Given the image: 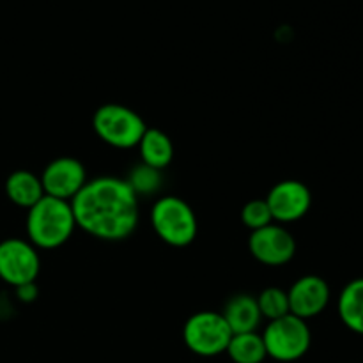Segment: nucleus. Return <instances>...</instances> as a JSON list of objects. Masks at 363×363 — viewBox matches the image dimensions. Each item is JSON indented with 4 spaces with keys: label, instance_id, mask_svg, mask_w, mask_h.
Wrapping results in <instances>:
<instances>
[{
    "label": "nucleus",
    "instance_id": "f03ea898",
    "mask_svg": "<svg viewBox=\"0 0 363 363\" xmlns=\"http://www.w3.org/2000/svg\"><path fill=\"white\" fill-rule=\"evenodd\" d=\"M27 236L35 248L53 250L69 241L77 229L71 202L45 197L27 209Z\"/></svg>",
    "mask_w": 363,
    "mask_h": 363
},
{
    "label": "nucleus",
    "instance_id": "39448f33",
    "mask_svg": "<svg viewBox=\"0 0 363 363\" xmlns=\"http://www.w3.org/2000/svg\"><path fill=\"white\" fill-rule=\"evenodd\" d=\"M266 354L277 362H296L308 353L312 344V332L305 319L287 314L269 321L262 332Z\"/></svg>",
    "mask_w": 363,
    "mask_h": 363
},
{
    "label": "nucleus",
    "instance_id": "6ab92c4d",
    "mask_svg": "<svg viewBox=\"0 0 363 363\" xmlns=\"http://www.w3.org/2000/svg\"><path fill=\"white\" fill-rule=\"evenodd\" d=\"M241 222H243L245 227H248L252 233L273 223L272 211H269L264 199H255V201L247 202V204L243 206V209H241Z\"/></svg>",
    "mask_w": 363,
    "mask_h": 363
},
{
    "label": "nucleus",
    "instance_id": "9d476101",
    "mask_svg": "<svg viewBox=\"0 0 363 363\" xmlns=\"http://www.w3.org/2000/svg\"><path fill=\"white\" fill-rule=\"evenodd\" d=\"M272 211L273 222L291 223L303 218L312 206V194L301 181H280L264 199Z\"/></svg>",
    "mask_w": 363,
    "mask_h": 363
},
{
    "label": "nucleus",
    "instance_id": "2eb2a0df",
    "mask_svg": "<svg viewBox=\"0 0 363 363\" xmlns=\"http://www.w3.org/2000/svg\"><path fill=\"white\" fill-rule=\"evenodd\" d=\"M144 165L152 167L156 170H163L170 165L174 158V145L169 135L158 128H147L137 145Z\"/></svg>",
    "mask_w": 363,
    "mask_h": 363
},
{
    "label": "nucleus",
    "instance_id": "f257e3e1",
    "mask_svg": "<svg viewBox=\"0 0 363 363\" xmlns=\"http://www.w3.org/2000/svg\"><path fill=\"white\" fill-rule=\"evenodd\" d=\"M77 227L103 241H123L138 225V197L126 179L96 177L71 201Z\"/></svg>",
    "mask_w": 363,
    "mask_h": 363
},
{
    "label": "nucleus",
    "instance_id": "f3484780",
    "mask_svg": "<svg viewBox=\"0 0 363 363\" xmlns=\"http://www.w3.org/2000/svg\"><path fill=\"white\" fill-rule=\"evenodd\" d=\"M257 305L261 315L268 321H275V319L291 314L287 291L279 289V287H268V289L262 291L257 298Z\"/></svg>",
    "mask_w": 363,
    "mask_h": 363
},
{
    "label": "nucleus",
    "instance_id": "a211bd4d",
    "mask_svg": "<svg viewBox=\"0 0 363 363\" xmlns=\"http://www.w3.org/2000/svg\"><path fill=\"white\" fill-rule=\"evenodd\" d=\"M126 181L137 197L155 195L162 186V170H156L152 167L140 163V165L131 170L130 177Z\"/></svg>",
    "mask_w": 363,
    "mask_h": 363
},
{
    "label": "nucleus",
    "instance_id": "20e7f679",
    "mask_svg": "<svg viewBox=\"0 0 363 363\" xmlns=\"http://www.w3.org/2000/svg\"><path fill=\"white\" fill-rule=\"evenodd\" d=\"M92 128L99 140L116 149L137 147L147 130L144 119L135 110L119 103L99 106L92 117Z\"/></svg>",
    "mask_w": 363,
    "mask_h": 363
},
{
    "label": "nucleus",
    "instance_id": "ddd939ff",
    "mask_svg": "<svg viewBox=\"0 0 363 363\" xmlns=\"http://www.w3.org/2000/svg\"><path fill=\"white\" fill-rule=\"evenodd\" d=\"M6 195L18 208L30 209L45 197L41 177L30 170H14L6 179Z\"/></svg>",
    "mask_w": 363,
    "mask_h": 363
},
{
    "label": "nucleus",
    "instance_id": "1a4fd4ad",
    "mask_svg": "<svg viewBox=\"0 0 363 363\" xmlns=\"http://www.w3.org/2000/svg\"><path fill=\"white\" fill-rule=\"evenodd\" d=\"M87 172L80 160L71 156H60L50 162L41 174V184L45 195L71 202L74 195L87 183Z\"/></svg>",
    "mask_w": 363,
    "mask_h": 363
},
{
    "label": "nucleus",
    "instance_id": "f8f14e48",
    "mask_svg": "<svg viewBox=\"0 0 363 363\" xmlns=\"http://www.w3.org/2000/svg\"><path fill=\"white\" fill-rule=\"evenodd\" d=\"M222 315L234 335H236V333L255 332L262 321L261 311H259L257 305V298L245 293L230 296L229 300H227L225 307H223Z\"/></svg>",
    "mask_w": 363,
    "mask_h": 363
},
{
    "label": "nucleus",
    "instance_id": "aec40b11",
    "mask_svg": "<svg viewBox=\"0 0 363 363\" xmlns=\"http://www.w3.org/2000/svg\"><path fill=\"white\" fill-rule=\"evenodd\" d=\"M14 289H16L18 300L25 301V303H30V301H34L38 298V286H35V282L23 284V286L14 287Z\"/></svg>",
    "mask_w": 363,
    "mask_h": 363
},
{
    "label": "nucleus",
    "instance_id": "423d86ee",
    "mask_svg": "<svg viewBox=\"0 0 363 363\" xmlns=\"http://www.w3.org/2000/svg\"><path fill=\"white\" fill-rule=\"evenodd\" d=\"M233 335L222 312H197L183 326V340L188 350L206 358L225 353Z\"/></svg>",
    "mask_w": 363,
    "mask_h": 363
},
{
    "label": "nucleus",
    "instance_id": "4468645a",
    "mask_svg": "<svg viewBox=\"0 0 363 363\" xmlns=\"http://www.w3.org/2000/svg\"><path fill=\"white\" fill-rule=\"evenodd\" d=\"M337 312L347 330L363 335V279H354L342 287L337 301Z\"/></svg>",
    "mask_w": 363,
    "mask_h": 363
},
{
    "label": "nucleus",
    "instance_id": "6e6552de",
    "mask_svg": "<svg viewBox=\"0 0 363 363\" xmlns=\"http://www.w3.org/2000/svg\"><path fill=\"white\" fill-rule=\"evenodd\" d=\"M248 248L261 264L284 266L296 254V240L286 227L269 223L250 234Z\"/></svg>",
    "mask_w": 363,
    "mask_h": 363
},
{
    "label": "nucleus",
    "instance_id": "0eeeda50",
    "mask_svg": "<svg viewBox=\"0 0 363 363\" xmlns=\"http://www.w3.org/2000/svg\"><path fill=\"white\" fill-rule=\"evenodd\" d=\"M41 269L38 248L30 241L7 238L0 243V279L13 287L35 282Z\"/></svg>",
    "mask_w": 363,
    "mask_h": 363
},
{
    "label": "nucleus",
    "instance_id": "7ed1b4c3",
    "mask_svg": "<svg viewBox=\"0 0 363 363\" xmlns=\"http://www.w3.org/2000/svg\"><path fill=\"white\" fill-rule=\"evenodd\" d=\"M151 223L156 236L170 247L184 248L197 238L199 223L195 211L186 201L176 195H167L155 202Z\"/></svg>",
    "mask_w": 363,
    "mask_h": 363
},
{
    "label": "nucleus",
    "instance_id": "9b49d317",
    "mask_svg": "<svg viewBox=\"0 0 363 363\" xmlns=\"http://www.w3.org/2000/svg\"><path fill=\"white\" fill-rule=\"evenodd\" d=\"M287 298L291 314L307 321L326 311L332 298V289L321 277L305 275L291 286Z\"/></svg>",
    "mask_w": 363,
    "mask_h": 363
},
{
    "label": "nucleus",
    "instance_id": "dca6fc26",
    "mask_svg": "<svg viewBox=\"0 0 363 363\" xmlns=\"http://www.w3.org/2000/svg\"><path fill=\"white\" fill-rule=\"evenodd\" d=\"M227 354L234 363H262L266 360V347L262 335L257 332L236 333L227 346Z\"/></svg>",
    "mask_w": 363,
    "mask_h": 363
}]
</instances>
